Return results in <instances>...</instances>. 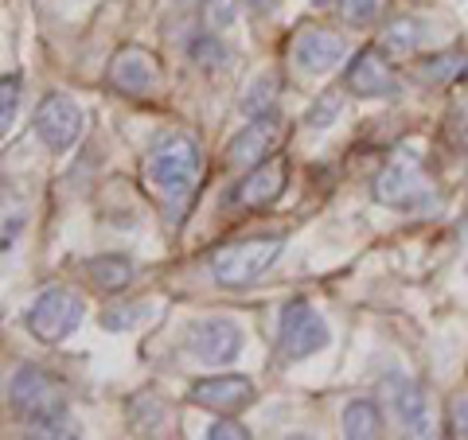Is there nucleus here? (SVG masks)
<instances>
[{
    "label": "nucleus",
    "mask_w": 468,
    "mask_h": 440,
    "mask_svg": "<svg viewBox=\"0 0 468 440\" xmlns=\"http://www.w3.org/2000/svg\"><path fill=\"white\" fill-rule=\"evenodd\" d=\"M24 226V211H5V249H12V242H16V234Z\"/></svg>",
    "instance_id": "nucleus-29"
},
{
    "label": "nucleus",
    "mask_w": 468,
    "mask_h": 440,
    "mask_svg": "<svg viewBox=\"0 0 468 440\" xmlns=\"http://www.w3.org/2000/svg\"><path fill=\"white\" fill-rule=\"evenodd\" d=\"M110 86L125 98H156L160 86H165V70H160L153 51L122 47L110 63Z\"/></svg>",
    "instance_id": "nucleus-8"
},
{
    "label": "nucleus",
    "mask_w": 468,
    "mask_h": 440,
    "mask_svg": "<svg viewBox=\"0 0 468 440\" xmlns=\"http://www.w3.org/2000/svg\"><path fill=\"white\" fill-rule=\"evenodd\" d=\"M187 402L211 414H239V409L254 405V382L246 374H218V378H199L187 390Z\"/></svg>",
    "instance_id": "nucleus-12"
},
{
    "label": "nucleus",
    "mask_w": 468,
    "mask_h": 440,
    "mask_svg": "<svg viewBox=\"0 0 468 440\" xmlns=\"http://www.w3.org/2000/svg\"><path fill=\"white\" fill-rule=\"evenodd\" d=\"M418 79L430 82V86L464 82V79H468V55H452V51H449V55H437V58H430V63H421Z\"/></svg>",
    "instance_id": "nucleus-18"
},
{
    "label": "nucleus",
    "mask_w": 468,
    "mask_h": 440,
    "mask_svg": "<svg viewBox=\"0 0 468 440\" xmlns=\"http://www.w3.org/2000/svg\"><path fill=\"white\" fill-rule=\"evenodd\" d=\"M394 414H399V421L414 436L430 433V405H426V393H421V386L402 382L399 390H394Z\"/></svg>",
    "instance_id": "nucleus-15"
},
{
    "label": "nucleus",
    "mask_w": 468,
    "mask_h": 440,
    "mask_svg": "<svg viewBox=\"0 0 468 440\" xmlns=\"http://www.w3.org/2000/svg\"><path fill=\"white\" fill-rule=\"evenodd\" d=\"M277 347L289 362H301L328 347V324L320 320V312L304 300H289L277 320Z\"/></svg>",
    "instance_id": "nucleus-6"
},
{
    "label": "nucleus",
    "mask_w": 468,
    "mask_h": 440,
    "mask_svg": "<svg viewBox=\"0 0 468 440\" xmlns=\"http://www.w3.org/2000/svg\"><path fill=\"white\" fill-rule=\"evenodd\" d=\"M242 328L234 320H223V316H203V320H192L184 331V347L192 351V359L207 362V366H227L242 355Z\"/></svg>",
    "instance_id": "nucleus-7"
},
{
    "label": "nucleus",
    "mask_w": 468,
    "mask_h": 440,
    "mask_svg": "<svg viewBox=\"0 0 468 440\" xmlns=\"http://www.w3.org/2000/svg\"><path fill=\"white\" fill-rule=\"evenodd\" d=\"M273 101H277V75H258L250 82V94L242 98V110L250 117H266L273 113Z\"/></svg>",
    "instance_id": "nucleus-22"
},
{
    "label": "nucleus",
    "mask_w": 468,
    "mask_h": 440,
    "mask_svg": "<svg viewBox=\"0 0 468 440\" xmlns=\"http://www.w3.org/2000/svg\"><path fill=\"white\" fill-rule=\"evenodd\" d=\"M285 238L282 234H261V238H246V242H230L211 254V273L223 288H246L258 277H266V269L282 257Z\"/></svg>",
    "instance_id": "nucleus-4"
},
{
    "label": "nucleus",
    "mask_w": 468,
    "mask_h": 440,
    "mask_svg": "<svg viewBox=\"0 0 468 440\" xmlns=\"http://www.w3.org/2000/svg\"><path fill=\"white\" fill-rule=\"evenodd\" d=\"M16 106H20V75H5L0 82V125H12V117H16Z\"/></svg>",
    "instance_id": "nucleus-25"
},
{
    "label": "nucleus",
    "mask_w": 468,
    "mask_h": 440,
    "mask_svg": "<svg viewBox=\"0 0 468 440\" xmlns=\"http://www.w3.org/2000/svg\"><path fill=\"white\" fill-rule=\"evenodd\" d=\"M176 5H196V0H176Z\"/></svg>",
    "instance_id": "nucleus-31"
},
{
    "label": "nucleus",
    "mask_w": 468,
    "mask_h": 440,
    "mask_svg": "<svg viewBox=\"0 0 468 440\" xmlns=\"http://www.w3.org/2000/svg\"><path fill=\"white\" fill-rule=\"evenodd\" d=\"M82 312H86V308H82L79 292L48 288V292H39L32 308H27L24 324H27V331H32L39 343H63L67 335L82 324Z\"/></svg>",
    "instance_id": "nucleus-5"
},
{
    "label": "nucleus",
    "mask_w": 468,
    "mask_h": 440,
    "mask_svg": "<svg viewBox=\"0 0 468 440\" xmlns=\"http://www.w3.org/2000/svg\"><path fill=\"white\" fill-rule=\"evenodd\" d=\"M156 316V308L153 304H117V308H106L101 312V328H110V331H129V328H137V324H149V320Z\"/></svg>",
    "instance_id": "nucleus-20"
},
{
    "label": "nucleus",
    "mask_w": 468,
    "mask_h": 440,
    "mask_svg": "<svg viewBox=\"0 0 468 440\" xmlns=\"http://www.w3.org/2000/svg\"><path fill=\"white\" fill-rule=\"evenodd\" d=\"M239 16V0H207V24L211 32H223Z\"/></svg>",
    "instance_id": "nucleus-26"
},
{
    "label": "nucleus",
    "mask_w": 468,
    "mask_h": 440,
    "mask_svg": "<svg viewBox=\"0 0 468 440\" xmlns=\"http://www.w3.org/2000/svg\"><path fill=\"white\" fill-rule=\"evenodd\" d=\"M344 55H347L344 36L328 32V27H304L292 39V58H297L304 75H328V70L344 63Z\"/></svg>",
    "instance_id": "nucleus-13"
},
{
    "label": "nucleus",
    "mask_w": 468,
    "mask_h": 440,
    "mask_svg": "<svg viewBox=\"0 0 468 440\" xmlns=\"http://www.w3.org/2000/svg\"><path fill=\"white\" fill-rule=\"evenodd\" d=\"M285 156H270L261 160V164H254L250 172L239 180V187L230 192V203L242 211H266L273 207L277 199H282L285 192Z\"/></svg>",
    "instance_id": "nucleus-10"
},
{
    "label": "nucleus",
    "mask_w": 468,
    "mask_h": 440,
    "mask_svg": "<svg viewBox=\"0 0 468 440\" xmlns=\"http://www.w3.org/2000/svg\"><path fill=\"white\" fill-rule=\"evenodd\" d=\"M199 180H203V152L196 137L165 133L153 141L149 156H144V187L165 207L172 226H180L184 211L192 207Z\"/></svg>",
    "instance_id": "nucleus-1"
},
{
    "label": "nucleus",
    "mask_w": 468,
    "mask_h": 440,
    "mask_svg": "<svg viewBox=\"0 0 468 440\" xmlns=\"http://www.w3.org/2000/svg\"><path fill=\"white\" fill-rule=\"evenodd\" d=\"M418 43H421V27H418V20H410V16L387 24V27H383V36H378V47H383L390 58L410 55V51L418 47Z\"/></svg>",
    "instance_id": "nucleus-19"
},
{
    "label": "nucleus",
    "mask_w": 468,
    "mask_h": 440,
    "mask_svg": "<svg viewBox=\"0 0 468 440\" xmlns=\"http://www.w3.org/2000/svg\"><path fill=\"white\" fill-rule=\"evenodd\" d=\"M378 433H383V414H378L375 402L359 398V402H351L344 409V436H351V440H371Z\"/></svg>",
    "instance_id": "nucleus-17"
},
{
    "label": "nucleus",
    "mask_w": 468,
    "mask_h": 440,
    "mask_svg": "<svg viewBox=\"0 0 468 440\" xmlns=\"http://www.w3.org/2000/svg\"><path fill=\"white\" fill-rule=\"evenodd\" d=\"M347 90L356 98H394L402 86L390 75V67H387V58L378 55V47H363L347 63Z\"/></svg>",
    "instance_id": "nucleus-14"
},
{
    "label": "nucleus",
    "mask_w": 468,
    "mask_h": 440,
    "mask_svg": "<svg viewBox=\"0 0 468 440\" xmlns=\"http://www.w3.org/2000/svg\"><path fill=\"white\" fill-rule=\"evenodd\" d=\"M449 429H452V436H468V393H461V398L449 405Z\"/></svg>",
    "instance_id": "nucleus-28"
},
{
    "label": "nucleus",
    "mask_w": 468,
    "mask_h": 440,
    "mask_svg": "<svg viewBox=\"0 0 468 440\" xmlns=\"http://www.w3.org/2000/svg\"><path fill=\"white\" fill-rule=\"evenodd\" d=\"M375 199L383 203V207L418 211V215L437 207V183L414 144H399V149L390 152L383 172L375 175Z\"/></svg>",
    "instance_id": "nucleus-3"
},
{
    "label": "nucleus",
    "mask_w": 468,
    "mask_h": 440,
    "mask_svg": "<svg viewBox=\"0 0 468 440\" xmlns=\"http://www.w3.org/2000/svg\"><path fill=\"white\" fill-rule=\"evenodd\" d=\"M340 110H344V98H340V94H320L316 106L309 110V117H304V121H309L313 129H328V125H335Z\"/></svg>",
    "instance_id": "nucleus-24"
},
{
    "label": "nucleus",
    "mask_w": 468,
    "mask_h": 440,
    "mask_svg": "<svg viewBox=\"0 0 468 440\" xmlns=\"http://www.w3.org/2000/svg\"><path fill=\"white\" fill-rule=\"evenodd\" d=\"M242 5H250L254 12H261V8H270V5H273V0H242Z\"/></svg>",
    "instance_id": "nucleus-30"
},
{
    "label": "nucleus",
    "mask_w": 468,
    "mask_h": 440,
    "mask_svg": "<svg viewBox=\"0 0 468 440\" xmlns=\"http://www.w3.org/2000/svg\"><path fill=\"white\" fill-rule=\"evenodd\" d=\"M192 58H196V67H203V70H223L227 67V58H230V51H227V43L218 39L215 32H203V36H196L192 39Z\"/></svg>",
    "instance_id": "nucleus-21"
},
{
    "label": "nucleus",
    "mask_w": 468,
    "mask_h": 440,
    "mask_svg": "<svg viewBox=\"0 0 468 440\" xmlns=\"http://www.w3.org/2000/svg\"><path fill=\"white\" fill-rule=\"evenodd\" d=\"M335 12H340L344 24L363 27L378 16V0H335Z\"/></svg>",
    "instance_id": "nucleus-23"
},
{
    "label": "nucleus",
    "mask_w": 468,
    "mask_h": 440,
    "mask_svg": "<svg viewBox=\"0 0 468 440\" xmlns=\"http://www.w3.org/2000/svg\"><path fill=\"white\" fill-rule=\"evenodd\" d=\"M282 144V121L273 113L266 117H254L242 133H234L227 144V164L239 168V172H250L261 160H270V152Z\"/></svg>",
    "instance_id": "nucleus-11"
},
{
    "label": "nucleus",
    "mask_w": 468,
    "mask_h": 440,
    "mask_svg": "<svg viewBox=\"0 0 468 440\" xmlns=\"http://www.w3.org/2000/svg\"><path fill=\"white\" fill-rule=\"evenodd\" d=\"M8 405L27 424V436H79L58 390L39 366H20L8 382Z\"/></svg>",
    "instance_id": "nucleus-2"
},
{
    "label": "nucleus",
    "mask_w": 468,
    "mask_h": 440,
    "mask_svg": "<svg viewBox=\"0 0 468 440\" xmlns=\"http://www.w3.org/2000/svg\"><path fill=\"white\" fill-rule=\"evenodd\" d=\"M36 137L48 144L51 152H67L70 144H75L82 137V110H79V101L75 98H67V94H48L39 101V110H36Z\"/></svg>",
    "instance_id": "nucleus-9"
},
{
    "label": "nucleus",
    "mask_w": 468,
    "mask_h": 440,
    "mask_svg": "<svg viewBox=\"0 0 468 440\" xmlns=\"http://www.w3.org/2000/svg\"><path fill=\"white\" fill-rule=\"evenodd\" d=\"M86 277L101 288V292H122L129 281H133V261L122 254H101L86 261Z\"/></svg>",
    "instance_id": "nucleus-16"
},
{
    "label": "nucleus",
    "mask_w": 468,
    "mask_h": 440,
    "mask_svg": "<svg viewBox=\"0 0 468 440\" xmlns=\"http://www.w3.org/2000/svg\"><path fill=\"white\" fill-rule=\"evenodd\" d=\"M211 440H246L250 433H246V424L242 421H234V414H223V421H215L211 429H207Z\"/></svg>",
    "instance_id": "nucleus-27"
}]
</instances>
